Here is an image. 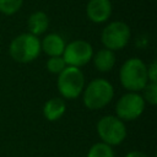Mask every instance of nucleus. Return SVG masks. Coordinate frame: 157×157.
I'll list each match as a JSON object with an SVG mask.
<instances>
[{"mask_svg":"<svg viewBox=\"0 0 157 157\" xmlns=\"http://www.w3.org/2000/svg\"><path fill=\"white\" fill-rule=\"evenodd\" d=\"M81 94L83 105L87 109L99 110L107 107L114 98V87L108 80L97 77L85 85Z\"/></svg>","mask_w":157,"mask_h":157,"instance_id":"nucleus-1","label":"nucleus"},{"mask_svg":"<svg viewBox=\"0 0 157 157\" xmlns=\"http://www.w3.org/2000/svg\"><path fill=\"white\" fill-rule=\"evenodd\" d=\"M119 80L128 92H140L148 82L147 65L140 58L126 59L119 69Z\"/></svg>","mask_w":157,"mask_h":157,"instance_id":"nucleus-2","label":"nucleus"},{"mask_svg":"<svg viewBox=\"0 0 157 157\" xmlns=\"http://www.w3.org/2000/svg\"><path fill=\"white\" fill-rule=\"evenodd\" d=\"M40 53L42 50L39 37L28 32L16 36L9 45L10 56L20 64H28L34 61Z\"/></svg>","mask_w":157,"mask_h":157,"instance_id":"nucleus-3","label":"nucleus"},{"mask_svg":"<svg viewBox=\"0 0 157 157\" xmlns=\"http://www.w3.org/2000/svg\"><path fill=\"white\" fill-rule=\"evenodd\" d=\"M58 91L64 99H76L85 87V75L80 67L66 66L56 80Z\"/></svg>","mask_w":157,"mask_h":157,"instance_id":"nucleus-4","label":"nucleus"},{"mask_svg":"<svg viewBox=\"0 0 157 157\" xmlns=\"http://www.w3.org/2000/svg\"><path fill=\"white\" fill-rule=\"evenodd\" d=\"M97 134L102 142L109 146L120 145L128 135L125 121L119 119L117 115H104L97 121Z\"/></svg>","mask_w":157,"mask_h":157,"instance_id":"nucleus-5","label":"nucleus"},{"mask_svg":"<svg viewBox=\"0 0 157 157\" xmlns=\"http://www.w3.org/2000/svg\"><path fill=\"white\" fill-rule=\"evenodd\" d=\"M131 29L124 21H112L104 26L101 33V42L104 48L117 52L125 48L130 40Z\"/></svg>","mask_w":157,"mask_h":157,"instance_id":"nucleus-6","label":"nucleus"},{"mask_svg":"<svg viewBox=\"0 0 157 157\" xmlns=\"http://www.w3.org/2000/svg\"><path fill=\"white\" fill-rule=\"evenodd\" d=\"M146 102L140 92H126L115 104V114L123 121L136 120L145 110Z\"/></svg>","mask_w":157,"mask_h":157,"instance_id":"nucleus-7","label":"nucleus"},{"mask_svg":"<svg viewBox=\"0 0 157 157\" xmlns=\"http://www.w3.org/2000/svg\"><path fill=\"white\" fill-rule=\"evenodd\" d=\"M93 53V47L90 42L85 39H75L65 45L61 56L67 66L82 67L92 60Z\"/></svg>","mask_w":157,"mask_h":157,"instance_id":"nucleus-8","label":"nucleus"},{"mask_svg":"<svg viewBox=\"0 0 157 157\" xmlns=\"http://www.w3.org/2000/svg\"><path fill=\"white\" fill-rule=\"evenodd\" d=\"M113 12V5L110 0H88L86 5V16L92 23L107 22Z\"/></svg>","mask_w":157,"mask_h":157,"instance_id":"nucleus-9","label":"nucleus"},{"mask_svg":"<svg viewBox=\"0 0 157 157\" xmlns=\"http://www.w3.org/2000/svg\"><path fill=\"white\" fill-rule=\"evenodd\" d=\"M65 45L64 38L59 33H48L40 39V50L48 56H61Z\"/></svg>","mask_w":157,"mask_h":157,"instance_id":"nucleus-10","label":"nucleus"},{"mask_svg":"<svg viewBox=\"0 0 157 157\" xmlns=\"http://www.w3.org/2000/svg\"><path fill=\"white\" fill-rule=\"evenodd\" d=\"M49 22H50L49 17L44 11L38 10V11L32 12L27 18L28 33L37 36V37L44 34L49 28Z\"/></svg>","mask_w":157,"mask_h":157,"instance_id":"nucleus-11","label":"nucleus"},{"mask_svg":"<svg viewBox=\"0 0 157 157\" xmlns=\"http://www.w3.org/2000/svg\"><path fill=\"white\" fill-rule=\"evenodd\" d=\"M92 61H93V66L96 67L97 71L109 72V71H112V69L114 67L115 61H117L115 53L107 48H102L98 52L93 53Z\"/></svg>","mask_w":157,"mask_h":157,"instance_id":"nucleus-12","label":"nucleus"},{"mask_svg":"<svg viewBox=\"0 0 157 157\" xmlns=\"http://www.w3.org/2000/svg\"><path fill=\"white\" fill-rule=\"evenodd\" d=\"M66 112V103L61 97H52L43 105V115L48 121L59 120Z\"/></svg>","mask_w":157,"mask_h":157,"instance_id":"nucleus-13","label":"nucleus"},{"mask_svg":"<svg viewBox=\"0 0 157 157\" xmlns=\"http://www.w3.org/2000/svg\"><path fill=\"white\" fill-rule=\"evenodd\" d=\"M86 157H115V153L112 146L99 141L90 147Z\"/></svg>","mask_w":157,"mask_h":157,"instance_id":"nucleus-14","label":"nucleus"},{"mask_svg":"<svg viewBox=\"0 0 157 157\" xmlns=\"http://www.w3.org/2000/svg\"><path fill=\"white\" fill-rule=\"evenodd\" d=\"M23 5V0H0V13L5 16H12L20 11Z\"/></svg>","mask_w":157,"mask_h":157,"instance_id":"nucleus-15","label":"nucleus"},{"mask_svg":"<svg viewBox=\"0 0 157 157\" xmlns=\"http://www.w3.org/2000/svg\"><path fill=\"white\" fill-rule=\"evenodd\" d=\"M144 101L151 105L157 104V82H147L146 86L140 91Z\"/></svg>","mask_w":157,"mask_h":157,"instance_id":"nucleus-16","label":"nucleus"},{"mask_svg":"<svg viewBox=\"0 0 157 157\" xmlns=\"http://www.w3.org/2000/svg\"><path fill=\"white\" fill-rule=\"evenodd\" d=\"M66 63L64 61L63 56H49L47 63H45V67L50 74L54 75H59L65 67H66Z\"/></svg>","mask_w":157,"mask_h":157,"instance_id":"nucleus-17","label":"nucleus"},{"mask_svg":"<svg viewBox=\"0 0 157 157\" xmlns=\"http://www.w3.org/2000/svg\"><path fill=\"white\" fill-rule=\"evenodd\" d=\"M147 78L148 82H157V63L155 60L147 65Z\"/></svg>","mask_w":157,"mask_h":157,"instance_id":"nucleus-18","label":"nucleus"},{"mask_svg":"<svg viewBox=\"0 0 157 157\" xmlns=\"http://www.w3.org/2000/svg\"><path fill=\"white\" fill-rule=\"evenodd\" d=\"M125 157H148L145 152H141V151H136V150H134V151H130V152H128L126 155H125Z\"/></svg>","mask_w":157,"mask_h":157,"instance_id":"nucleus-19","label":"nucleus"}]
</instances>
